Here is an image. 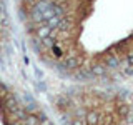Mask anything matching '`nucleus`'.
Here are the masks:
<instances>
[{"label": "nucleus", "mask_w": 133, "mask_h": 125, "mask_svg": "<svg viewBox=\"0 0 133 125\" xmlns=\"http://www.w3.org/2000/svg\"><path fill=\"white\" fill-rule=\"evenodd\" d=\"M105 65L110 67V68H115V67L120 65V58L118 55H115V53H108L107 58H105Z\"/></svg>", "instance_id": "1"}]
</instances>
